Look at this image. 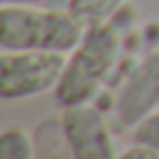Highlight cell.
<instances>
[{"label": "cell", "mask_w": 159, "mask_h": 159, "mask_svg": "<svg viewBox=\"0 0 159 159\" xmlns=\"http://www.w3.org/2000/svg\"><path fill=\"white\" fill-rule=\"evenodd\" d=\"M84 30L68 10H38L33 5H0L2 52H75Z\"/></svg>", "instance_id": "1"}, {"label": "cell", "mask_w": 159, "mask_h": 159, "mask_svg": "<svg viewBox=\"0 0 159 159\" xmlns=\"http://www.w3.org/2000/svg\"><path fill=\"white\" fill-rule=\"evenodd\" d=\"M119 54V35L112 24L89 26L68 59L59 84L54 87V101L61 108L89 103L110 75Z\"/></svg>", "instance_id": "2"}, {"label": "cell", "mask_w": 159, "mask_h": 159, "mask_svg": "<svg viewBox=\"0 0 159 159\" xmlns=\"http://www.w3.org/2000/svg\"><path fill=\"white\" fill-rule=\"evenodd\" d=\"M68 63L66 52L28 49L0 54V96L5 101L30 98L59 84Z\"/></svg>", "instance_id": "3"}, {"label": "cell", "mask_w": 159, "mask_h": 159, "mask_svg": "<svg viewBox=\"0 0 159 159\" xmlns=\"http://www.w3.org/2000/svg\"><path fill=\"white\" fill-rule=\"evenodd\" d=\"M61 134L77 159H112L115 143L101 110L87 103L63 108Z\"/></svg>", "instance_id": "4"}, {"label": "cell", "mask_w": 159, "mask_h": 159, "mask_svg": "<svg viewBox=\"0 0 159 159\" xmlns=\"http://www.w3.org/2000/svg\"><path fill=\"white\" fill-rule=\"evenodd\" d=\"M159 105V49L150 52L129 75L117 98L122 124L136 126Z\"/></svg>", "instance_id": "5"}, {"label": "cell", "mask_w": 159, "mask_h": 159, "mask_svg": "<svg viewBox=\"0 0 159 159\" xmlns=\"http://www.w3.org/2000/svg\"><path fill=\"white\" fill-rule=\"evenodd\" d=\"M124 2L126 0H68V12L89 28L96 24H105L110 16L117 14Z\"/></svg>", "instance_id": "6"}, {"label": "cell", "mask_w": 159, "mask_h": 159, "mask_svg": "<svg viewBox=\"0 0 159 159\" xmlns=\"http://www.w3.org/2000/svg\"><path fill=\"white\" fill-rule=\"evenodd\" d=\"M0 154L7 159H30L35 157L33 140L21 126H7L0 134Z\"/></svg>", "instance_id": "7"}, {"label": "cell", "mask_w": 159, "mask_h": 159, "mask_svg": "<svg viewBox=\"0 0 159 159\" xmlns=\"http://www.w3.org/2000/svg\"><path fill=\"white\" fill-rule=\"evenodd\" d=\"M134 140H136V143H143V145H148V148H152V150L159 152V112H150L143 122L136 124Z\"/></svg>", "instance_id": "8"}, {"label": "cell", "mask_w": 159, "mask_h": 159, "mask_svg": "<svg viewBox=\"0 0 159 159\" xmlns=\"http://www.w3.org/2000/svg\"><path fill=\"white\" fill-rule=\"evenodd\" d=\"M129 157H152V159H157L159 157V152L157 150H152V148H148V145H143V143H136L131 150H126V152H122V159H129Z\"/></svg>", "instance_id": "9"}, {"label": "cell", "mask_w": 159, "mask_h": 159, "mask_svg": "<svg viewBox=\"0 0 159 159\" xmlns=\"http://www.w3.org/2000/svg\"><path fill=\"white\" fill-rule=\"evenodd\" d=\"M2 5H33V7H38V5H42V2H47V0H0Z\"/></svg>", "instance_id": "10"}]
</instances>
